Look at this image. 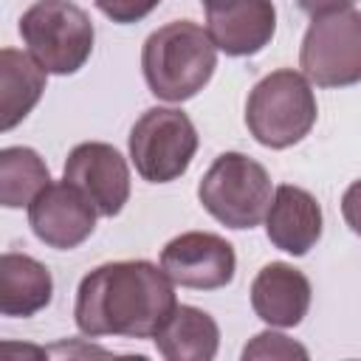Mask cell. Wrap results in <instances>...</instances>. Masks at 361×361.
<instances>
[{"instance_id":"cell-7","label":"cell","mask_w":361,"mask_h":361,"mask_svg":"<svg viewBox=\"0 0 361 361\" xmlns=\"http://www.w3.org/2000/svg\"><path fill=\"white\" fill-rule=\"evenodd\" d=\"M302 73L319 87L361 82V11L344 8L313 17L299 48Z\"/></svg>"},{"instance_id":"cell-5","label":"cell","mask_w":361,"mask_h":361,"mask_svg":"<svg viewBox=\"0 0 361 361\" xmlns=\"http://www.w3.org/2000/svg\"><path fill=\"white\" fill-rule=\"evenodd\" d=\"M28 54L54 76H71L93 54V23L73 0H37L20 17Z\"/></svg>"},{"instance_id":"cell-6","label":"cell","mask_w":361,"mask_h":361,"mask_svg":"<svg viewBox=\"0 0 361 361\" xmlns=\"http://www.w3.org/2000/svg\"><path fill=\"white\" fill-rule=\"evenodd\" d=\"M127 144L133 166L144 180L169 183L189 169L197 152V130L178 107H149L135 118Z\"/></svg>"},{"instance_id":"cell-1","label":"cell","mask_w":361,"mask_h":361,"mask_svg":"<svg viewBox=\"0 0 361 361\" xmlns=\"http://www.w3.org/2000/svg\"><path fill=\"white\" fill-rule=\"evenodd\" d=\"M178 307L175 282L149 259H116L82 276L73 322L82 336L155 338Z\"/></svg>"},{"instance_id":"cell-8","label":"cell","mask_w":361,"mask_h":361,"mask_svg":"<svg viewBox=\"0 0 361 361\" xmlns=\"http://www.w3.org/2000/svg\"><path fill=\"white\" fill-rule=\"evenodd\" d=\"M161 268L180 288L217 290L234 279L237 254L234 245L220 234L183 231L164 245Z\"/></svg>"},{"instance_id":"cell-22","label":"cell","mask_w":361,"mask_h":361,"mask_svg":"<svg viewBox=\"0 0 361 361\" xmlns=\"http://www.w3.org/2000/svg\"><path fill=\"white\" fill-rule=\"evenodd\" d=\"M200 3H203L206 11H217V8H226V6L234 3V0H200Z\"/></svg>"},{"instance_id":"cell-12","label":"cell","mask_w":361,"mask_h":361,"mask_svg":"<svg viewBox=\"0 0 361 361\" xmlns=\"http://www.w3.org/2000/svg\"><path fill=\"white\" fill-rule=\"evenodd\" d=\"M206 31L226 56H254L276 34V8L271 0H234L206 11Z\"/></svg>"},{"instance_id":"cell-18","label":"cell","mask_w":361,"mask_h":361,"mask_svg":"<svg viewBox=\"0 0 361 361\" xmlns=\"http://www.w3.org/2000/svg\"><path fill=\"white\" fill-rule=\"evenodd\" d=\"M307 355L310 353L302 344H296L285 333H274V330L257 333L243 347V361H248V358H307Z\"/></svg>"},{"instance_id":"cell-15","label":"cell","mask_w":361,"mask_h":361,"mask_svg":"<svg viewBox=\"0 0 361 361\" xmlns=\"http://www.w3.org/2000/svg\"><path fill=\"white\" fill-rule=\"evenodd\" d=\"M48 71L17 48L0 51V130H14L39 102Z\"/></svg>"},{"instance_id":"cell-2","label":"cell","mask_w":361,"mask_h":361,"mask_svg":"<svg viewBox=\"0 0 361 361\" xmlns=\"http://www.w3.org/2000/svg\"><path fill=\"white\" fill-rule=\"evenodd\" d=\"M217 45L192 20H172L152 31L141 48V73L155 99L180 104L197 96L214 76Z\"/></svg>"},{"instance_id":"cell-4","label":"cell","mask_w":361,"mask_h":361,"mask_svg":"<svg viewBox=\"0 0 361 361\" xmlns=\"http://www.w3.org/2000/svg\"><path fill=\"white\" fill-rule=\"evenodd\" d=\"M271 197L274 186L268 169L243 152L217 155L197 183L200 206L217 223L237 231L259 226L268 214Z\"/></svg>"},{"instance_id":"cell-10","label":"cell","mask_w":361,"mask_h":361,"mask_svg":"<svg viewBox=\"0 0 361 361\" xmlns=\"http://www.w3.org/2000/svg\"><path fill=\"white\" fill-rule=\"evenodd\" d=\"M99 212L93 203L65 178L48 183L28 206V226L34 237L56 251H71L82 245L96 228Z\"/></svg>"},{"instance_id":"cell-13","label":"cell","mask_w":361,"mask_h":361,"mask_svg":"<svg viewBox=\"0 0 361 361\" xmlns=\"http://www.w3.org/2000/svg\"><path fill=\"white\" fill-rule=\"evenodd\" d=\"M310 279L288 262L262 265L251 282V307L271 327H299L310 310Z\"/></svg>"},{"instance_id":"cell-21","label":"cell","mask_w":361,"mask_h":361,"mask_svg":"<svg viewBox=\"0 0 361 361\" xmlns=\"http://www.w3.org/2000/svg\"><path fill=\"white\" fill-rule=\"evenodd\" d=\"M353 3L355 0H296V6L310 17L330 14V11H344V8H353Z\"/></svg>"},{"instance_id":"cell-17","label":"cell","mask_w":361,"mask_h":361,"mask_svg":"<svg viewBox=\"0 0 361 361\" xmlns=\"http://www.w3.org/2000/svg\"><path fill=\"white\" fill-rule=\"evenodd\" d=\"M51 183V172L37 149L6 147L0 149V203L6 209L31 206V200Z\"/></svg>"},{"instance_id":"cell-16","label":"cell","mask_w":361,"mask_h":361,"mask_svg":"<svg viewBox=\"0 0 361 361\" xmlns=\"http://www.w3.org/2000/svg\"><path fill=\"white\" fill-rule=\"evenodd\" d=\"M155 347L166 361H212L220 347V327L212 313L195 305H178L158 330Z\"/></svg>"},{"instance_id":"cell-14","label":"cell","mask_w":361,"mask_h":361,"mask_svg":"<svg viewBox=\"0 0 361 361\" xmlns=\"http://www.w3.org/2000/svg\"><path fill=\"white\" fill-rule=\"evenodd\" d=\"M54 299V276L48 265L28 254L6 251L0 257V313L34 316Z\"/></svg>"},{"instance_id":"cell-9","label":"cell","mask_w":361,"mask_h":361,"mask_svg":"<svg viewBox=\"0 0 361 361\" xmlns=\"http://www.w3.org/2000/svg\"><path fill=\"white\" fill-rule=\"evenodd\" d=\"M62 178L73 183L102 217H116L130 200V169L124 155L104 141L76 144L68 158Z\"/></svg>"},{"instance_id":"cell-19","label":"cell","mask_w":361,"mask_h":361,"mask_svg":"<svg viewBox=\"0 0 361 361\" xmlns=\"http://www.w3.org/2000/svg\"><path fill=\"white\" fill-rule=\"evenodd\" d=\"M161 0H93V6L113 23L118 25H130L144 20L147 14H152L158 8Z\"/></svg>"},{"instance_id":"cell-11","label":"cell","mask_w":361,"mask_h":361,"mask_svg":"<svg viewBox=\"0 0 361 361\" xmlns=\"http://www.w3.org/2000/svg\"><path fill=\"white\" fill-rule=\"evenodd\" d=\"M322 206L319 200L293 183H282L274 189L268 214H265V234L274 248L305 257L322 240Z\"/></svg>"},{"instance_id":"cell-3","label":"cell","mask_w":361,"mask_h":361,"mask_svg":"<svg viewBox=\"0 0 361 361\" xmlns=\"http://www.w3.org/2000/svg\"><path fill=\"white\" fill-rule=\"evenodd\" d=\"M319 104L310 79L293 68L262 76L245 102V127L257 144L288 149L299 144L316 124Z\"/></svg>"},{"instance_id":"cell-20","label":"cell","mask_w":361,"mask_h":361,"mask_svg":"<svg viewBox=\"0 0 361 361\" xmlns=\"http://www.w3.org/2000/svg\"><path fill=\"white\" fill-rule=\"evenodd\" d=\"M341 217L361 237V178L353 180L341 195Z\"/></svg>"}]
</instances>
